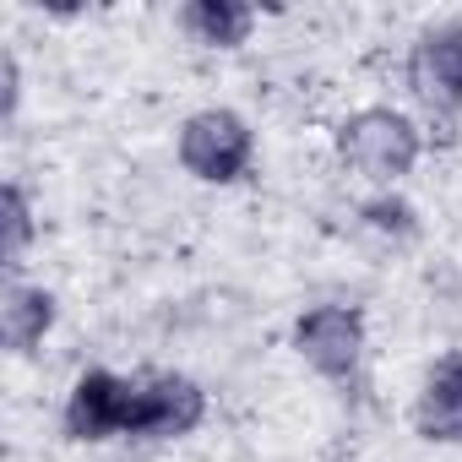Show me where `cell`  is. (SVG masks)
Returning a JSON list of instances; mask_svg holds the SVG:
<instances>
[{"mask_svg": "<svg viewBox=\"0 0 462 462\" xmlns=\"http://www.w3.org/2000/svg\"><path fill=\"white\" fill-rule=\"evenodd\" d=\"M337 152H343V163L348 169H359L365 180H381V185H392V180H402V174H413V163H419V152H424V136H419V125L402 115V109H359V115H348L343 125H337Z\"/></svg>", "mask_w": 462, "mask_h": 462, "instance_id": "6da1fadb", "label": "cell"}, {"mask_svg": "<svg viewBox=\"0 0 462 462\" xmlns=\"http://www.w3.org/2000/svg\"><path fill=\"white\" fill-rule=\"evenodd\" d=\"M256 158V136L235 109H201L180 125V163L201 185H235Z\"/></svg>", "mask_w": 462, "mask_h": 462, "instance_id": "7a4b0ae2", "label": "cell"}, {"mask_svg": "<svg viewBox=\"0 0 462 462\" xmlns=\"http://www.w3.org/2000/svg\"><path fill=\"white\" fill-rule=\"evenodd\" d=\"M294 348L300 359L337 381V386H354L359 370H365V310L359 305H316L294 321Z\"/></svg>", "mask_w": 462, "mask_h": 462, "instance_id": "3957f363", "label": "cell"}, {"mask_svg": "<svg viewBox=\"0 0 462 462\" xmlns=\"http://www.w3.org/2000/svg\"><path fill=\"white\" fill-rule=\"evenodd\" d=\"M131 424H136V381L115 370H82L66 397V435L109 440V435H131Z\"/></svg>", "mask_w": 462, "mask_h": 462, "instance_id": "277c9868", "label": "cell"}, {"mask_svg": "<svg viewBox=\"0 0 462 462\" xmlns=\"http://www.w3.org/2000/svg\"><path fill=\"white\" fill-rule=\"evenodd\" d=\"M408 88L440 120L462 109V28L457 23L419 33V44L408 50Z\"/></svg>", "mask_w": 462, "mask_h": 462, "instance_id": "5b68a950", "label": "cell"}, {"mask_svg": "<svg viewBox=\"0 0 462 462\" xmlns=\"http://www.w3.org/2000/svg\"><path fill=\"white\" fill-rule=\"evenodd\" d=\"M201 419H207V392L190 375H142L136 381V424H131V435L174 440V435H190Z\"/></svg>", "mask_w": 462, "mask_h": 462, "instance_id": "8992f818", "label": "cell"}, {"mask_svg": "<svg viewBox=\"0 0 462 462\" xmlns=\"http://www.w3.org/2000/svg\"><path fill=\"white\" fill-rule=\"evenodd\" d=\"M413 424L424 440L462 446V348L440 354L424 375V392L413 402Z\"/></svg>", "mask_w": 462, "mask_h": 462, "instance_id": "52a82bcc", "label": "cell"}, {"mask_svg": "<svg viewBox=\"0 0 462 462\" xmlns=\"http://www.w3.org/2000/svg\"><path fill=\"white\" fill-rule=\"evenodd\" d=\"M50 327H55V294L33 283H6V300H0V337H6V348L33 354Z\"/></svg>", "mask_w": 462, "mask_h": 462, "instance_id": "ba28073f", "label": "cell"}, {"mask_svg": "<svg viewBox=\"0 0 462 462\" xmlns=\"http://www.w3.org/2000/svg\"><path fill=\"white\" fill-rule=\"evenodd\" d=\"M180 28L207 50H240L251 39V28H256V12L235 6V0H190L180 12Z\"/></svg>", "mask_w": 462, "mask_h": 462, "instance_id": "9c48e42d", "label": "cell"}, {"mask_svg": "<svg viewBox=\"0 0 462 462\" xmlns=\"http://www.w3.org/2000/svg\"><path fill=\"white\" fill-rule=\"evenodd\" d=\"M0 223H6V245H0V256H6V267H17L28 240H33V207H28V190L17 180L0 190Z\"/></svg>", "mask_w": 462, "mask_h": 462, "instance_id": "30bf717a", "label": "cell"}, {"mask_svg": "<svg viewBox=\"0 0 462 462\" xmlns=\"http://www.w3.org/2000/svg\"><path fill=\"white\" fill-rule=\"evenodd\" d=\"M365 223H370V228H381V235H397V240H408L413 228H419L413 207H408V201H397V196H375V201L365 207Z\"/></svg>", "mask_w": 462, "mask_h": 462, "instance_id": "8fae6325", "label": "cell"}, {"mask_svg": "<svg viewBox=\"0 0 462 462\" xmlns=\"http://www.w3.org/2000/svg\"><path fill=\"white\" fill-rule=\"evenodd\" d=\"M0 71H6V120L17 115V98H23V77H17V55L6 50L0 55Z\"/></svg>", "mask_w": 462, "mask_h": 462, "instance_id": "7c38bea8", "label": "cell"}]
</instances>
